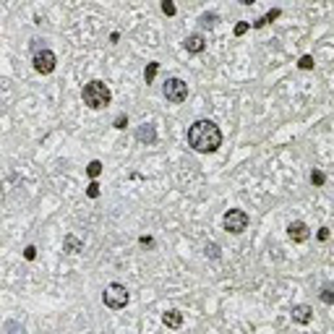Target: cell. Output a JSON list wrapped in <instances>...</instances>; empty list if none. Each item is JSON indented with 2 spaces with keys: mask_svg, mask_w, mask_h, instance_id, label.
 <instances>
[{
  "mask_svg": "<svg viewBox=\"0 0 334 334\" xmlns=\"http://www.w3.org/2000/svg\"><path fill=\"white\" fill-rule=\"evenodd\" d=\"M188 144H191V149H196V152H201V154L217 152V149L222 146L220 125L212 123V120H196L188 128Z\"/></svg>",
  "mask_w": 334,
  "mask_h": 334,
  "instance_id": "6da1fadb",
  "label": "cell"
},
{
  "mask_svg": "<svg viewBox=\"0 0 334 334\" xmlns=\"http://www.w3.org/2000/svg\"><path fill=\"white\" fill-rule=\"evenodd\" d=\"M81 97H84V105H86L89 110H102V107H107L110 99H112L105 81H89L86 86H84Z\"/></svg>",
  "mask_w": 334,
  "mask_h": 334,
  "instance_id": "7a4b0ae2",
  "label": "cell"
},
{
  "mask_svg": "<svg viewBox=\"0 0 334 334\" xmlns=\"http://www.w3.org/2000/svg\"><path fill=\"white\" fill-rule=\"evenodd\" d=\"M128 290H125V285H120V282H112V285H107L105 292H102V303L107 308H112V311H120V308L128 306Z\"/></svg>",
  "mask_w": 334,
  "mask_h": 334,
  "instance_id": "3957f363",
  "label": "cell"
},
{
  "mask_svg": "<svg viewBox=\"0 0 334 334\" xmlns=\"http://www.w3.org/2000/svg\"><path fill=\"white\" fill-rule=\"evenodd\" d=\"M162 94H165V99L170 105H183L188 99V84L183 79H167Z\"/></svg>",
  "mask_w": 334,
  "mask_h": 334,
  "instance_id": "277c9868",
  "label": "cell"
},
{
  "mask_svg": "<svg viewBox=\"0 0 334 334\" xmlns=\"http://www.w3.org/2000/svg\"><path fill=\"white\" fill-rule=\"evenodd\" d=\"M224 230L232 232V235H240V232L248 230V214L243 209H230L224 214Z\"/></svg>",
  "mask_w": 334,
  "mask_h": 334,
  "instance_id": "5b68a950",
  "label": "cell"
},
{
  "mask_svg": "<svg viewBox=\"0 0 334 334\" xmlns=\"http://www.w3.org/2000/svg\"><path fill=\"white\" fill-rule=\"evenodd\" d=\"M31 63H34V71H37V73H42V76H47V73H53V71H55L57 57H55L53 50L42 47L39 53H34V57H31Z\"/></svg>",
  "mask_w": 334,
  "mask_h": 334,
  "instance_id": "8992f818",
  "label": "cell"
},
{
  "mask_svg": "<svg viewBox=\"0 0 334 334\" xmlns=\"http://www.w3.org/2000/svg\"><path fill=\"white\" fill-rule=\"evenodd\" d=\"M287 235H290V240H295V243H306V240L311 238V230H308L306 222L295 220V222L287 224Z\"/></svg>",
  "mask_w": 334,
  "mask_h": 334,
  "instance_id": "52a82bcc",
  "label": "cell"
},
{
  "mask_svg": "<svg viewBox=\"0 0 334 334\" xmlns=\"http://www.w3.org/2000/svg\"><path fill=\"white\" fill-rule=\"evenodd\" d=\"M136 139L141 141V144H149L152 146L154 141H157V128L152 123H144V125H139V131H136Z\"/></svg>",
  "mask_w": 334,
  "mask_h": 334,
  "instance_id": "ba28073f",
  "label": "cell"
},
{
  "mask_svg": "<svg viewBox=\"0 0 334 334\" xmlns=\"http://www.w3.org/2000/svg\"><path fill=\"white\" fill-rule=\"evenodd\" d=\"M290 316H292V321H295V324H308L313 319V308L311 306H292Z\"/></svg>",
  "mask_w": 334,
  "mask_h": 334,
  "instance_id": "9c48e42d",
  "label": "cell"
},
{
  "mask_svg": "<svg viewBox=\"0 0 334 334\" xmlns=\"http://www.w3.org/2000/svg\"><path fill=\"white\" fill-rule=\"evenodd\" d=\"M63 250H68V253H81V250H84V240L76 238L73 232H68V235L63 238Z\"/></svg>",
  "mask_w": 334,
  "mask_h": 334,
  "instance_id": "30bf717a",
  "label": "cell"
},
{
  "mask_svg": "<svg viewBox=\"0 0 334 334\" xmlns=\"http://www.w3.org/2000/svg\"><path fill=\"white\" fill-rule=\"evenodd\" d=\"M162 321H165L167 329H180V327H183V313L178 311V308H172V311H167V313L162 316Z\"/></svg>",
  "mask_w": 334,
  "mask_h": 334,
  "instance_id": "8fae6325",
  "label": "cell"
},
{
  "mask_svg": "<svg viewBox=\"0 0 334 334\" xmlns=\"http://www.w3.org/2000/svg\"><path fill=\"white\" fill-rule=\"evenodd\" d=\"M186 50H188V53H204V50H206L204 37H201V34H191V37L186 39Z\"/></svg>",
  "mask_w": 334,
  "mask_h": 334,
  "instance_id": "7c38bea8",
  "label": "cell"
},
{
  "mask_svg": "<svg viewBox=\"0 0 334 334\" xmlns=\"http://www.w3.org/2000/svg\"><path fill=\"white\" fill-rule=\"evenodd\" d=\"M86 175H89V178H99V175H102V162H99V160H91L89 167H86Z\"/></svg>",
  "mask_w": 334,
  "mask_h": 334,
  "instance_id": "4fadbf2b",
  "label": "cell"
},
{
  "mask_svg": "<svg viewBox=\"0 0 334 334\" xmlns=\"http://www.w3.org/2000/svg\"><path fill=\"white\" fill-rule=\"evenodd\" d=\"M157 71H160V63H149V65H146V71H144V81H146V84H152V81H154V76H157Z\"/></svg>",
  "mask_w": 334,
  "mask_h": 334,
  "instance_id": "5bb4252c",
  "label": "cell"
},
{
  "mask_svg": "<svg viewBox=\"0 0 334 334\" xmlns=\"http://www.w3.org/2000/svg\"><path fill=\"white\" fill-rule=\"evenodd\" d=\"M321 300H324V303H327V306H332V303H334V292H332V285H324V287H321Z\"/></svg>",
  "mask_w": 334,
  "mask_h": 334,
  "instance_id": "9a60e30c",
  "label": "cell"
},
{
  "mask_svg": "<svg viewBox=\"0 0 334 334\" xmlns=\"http://www.w3.org/2000/svg\"><path fill=\"white\" fill-rule=\"evenodd\" d=\"M298 68H300V71H311V68H313V57H311V55H303V57L298 60Z\"/></svg>",
  "mask_w": 334,
  "mask_h": 334,
  "instance_id": "2e32d148",
  "label": "cell"
},
{
  "mask_svg": "<svg viewBox=\"0 0 334 334\" xmlns=\"http://www.w3.org/2000/svg\"><path fill=\"white\" fill-rule=\"evenodd\" d=\"M311 183H313V186H324V183H327V175H324L321 170H313L311 172Z\"/></svg>",
  "mask_w": 334,
  "mask_h": 334,
  "instance_id": "e0dca14e",
  "label": "cell"
},
{
  "mask_svg": "<svg viewBox=\"0 0 334 334\" xmlns=\"http://www.w3.org/2000/svg\"><path fill=\"white\" fill-rule=\"evenodd\" d=\"M86 196L89 198H99V183L97 180H91L89 186H86Z\"/></svg>",
  "mask_w": 334,
  "mask_h": 334,
  "instance_id": "ac0fdd59",
  "label": "cell"
},
{
  "mask_svg": "<svg viewBox=\"0 0 334 334\" xmlns=\"http://www.w3.org/2000/svg\"><path fill=\"white\" fill-rule=\"evenodd\" d=\"M204 253H206V256H212V258H220V246H217V243H206Z\"/></svg>",
  "mask_w": 334,
  "mask_h": 334,
  "instance_id": "d6986e66",
  "label": "cell"
},
{
  "mask_svg": "<svg viewBox=\"0 0 334 334\" xmlns=\"http://www.w3.org/2000/svg\"><path fill=\"white\" fill-rule=\"evenodd\" d=\"M279 16H282L279 8H272V11L266 13V16H261V19H264V24H269V21H274V19H279Z\"/></svg>",
  "mask_w": 334,
  "mask_h": 334,
  "instance_id": "ffe728a7",
  "label": "cell"
},
{
  "mask_svg": "<svg viewBox=\"0 0 334 334\" xmlns=\"http://www.w3.org/2000/svg\"><path fill=\"white\" fill-rule=\"evenodd\" d=\"M175 11H178V8H175V3H170V0H165V3H162V13H165V16H175Z\"/></svg>",
  "mask_w": 334,
  "mask_h": 334,
  "instance_id": "44dd1931",
  "label": "cell"
},
{
  "mask_svg": "<svg viewBox=\"0 0 334 334\" xmlns=\"http://www.w3.org/2000/svg\"><path fill=\"white\" fill-rule=\"evenodd\" d=\"M201 24H204V27H214V24H217V13H204Z\"/></svg>",
  "mask_w": 334,
  "mask_h": 334,
  "instance_id": "7402d4cb",
  "label": "cell"
},
{
  "mask_svg": "<svg viewBox=\"0 0 334 334\" xmlns=\"http://www.w3.org/2000/svg\"><path fill=\"white\" fill-rule=\"evenodd\" d=\"M24 258H27V261H34V258H37V248L27 246V248H24Z\"/></svg>",
  "mask_w": 334,
  "mask_h": 334,
  "instance_id": "603a6c76",
  "label": "cell"
},
{
  "mask_svg": "<svg viewBox=\"0 0 334 334\" xmlns=\"http://www.w3.org/2000/svg\"><path fill=\"white\" fill-rule=\"evenodd\" d=\"M250 29V24H246V21H240V24H235V37H243L246 31Z\"/></svg>",
  "mask_w": 334,
  "mask_h": 334,
  "instance_id": "cb8c5ba5",
  "label": "cell"
},
{
  "mask_svg": "<svg viewBox=\"0 0 334 334\" xmlns=\"http://www.w3.org/2000/svg\"><path fill=\"white\" fill-rule=\"evenodd\" d=\"M115 128H118V131H123L125 128V125H128V118H125V115H118V118H115Z\"/></svg>",
  "mask_w": 334,
  "mask_h": 334,
  "instance_id": "d4e9b609",
  "label": "cell"
},
{
  "mask_svg": "<svg viewBox=\"0 0 334 334\" xmlns=\"http://www.w3.org/2000/svg\"><path fill=\"white\" fill-rule=\"evenodd\" d=\"M139 243L144 246V248H152V246H154V238H149V235H141V238H139Z\"/></svg>",
  "mask_w": 334,
  "mask_h": 334,
  "instance_id": "484cf974",
  "label": "cell"
},
{
  "mask_svg": "<svg viewBox=\"0 0 334 334\" xmlns=\"http://www.w3.org/2000/svg\"><path fill=\"white\" fill-rule=\"evenodd\" d=\"M319 240H329V227H321L319 230Z\"/></svg>",
  "mask_w": 334,
  "mask_h": 334,
  "instance_id": "4316f807",
  "label": "cell"
}]
</instances>
